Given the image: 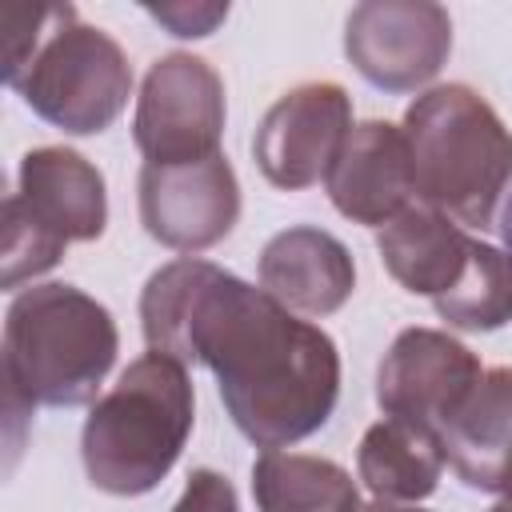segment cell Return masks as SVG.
I'll use <instances>...</instances> for the list:
<instances>
[{
	"mask_svg": "<svg viewBox=\"0 0 512 512\" xmlns=\"http://www.w3.org/2000/svg\"><path fill=\"white\" fill-rule=\"evenodd\" d=\"M352 132V96L332 80L288 88L256 124L252 156L272 188L300 192L328 180Z\"/></svg>",
	"mask_w": 512,
	"mask_h": 512,
	"instance_id": "cell-8",
	"label": "cell"
},
{
	"mask_svg": "<svg viewBox=\"0 0 512 512\" xmlns=\"http://www.w3.org/2000/svg\"><path fill=\"white\" fill-rule=\"evenodd\" d=\"M144 12L152 20H160L172 36L200 40V36L216 32V24L228 16V4H148Z\"/></svg>",
	"mask_w": 512,
	"mask_h": 512,
	"instance_id": "cell-21",
	"label": "cell"
},
{
	"mask_svg": "<svg viewBox=\"0 0 512 512\" xmlns=\"http://www.w3.org/2000/svg\"><path fill=\"white\" fill-rule=\"evenodd\" d=\"M144 232L172 252H204L240 220V180L224 152L188 164H144L136 180Z\"/></svg>",
	"mask_w": 512,
	"mask_h": 512,
	"instance_id": "cell-9",
	"label": "cell"
},
{
	"mask_svg": "<svg viewBox=\"0 0 512 512\" xmlns=\"http://www.w3.org/2000/svg\"><path fill=\"white\" fill-rule=\"evenodd\" d=\"M448 52L452 16L432 0H364L344 20V56L380 92L424 88Z\"/></svg>",
	"mask_w": 512,
	"mask_h": 512,
	"instance_id": "cell-7",
	"label": "cell"
},
{
	"mask_svg": "<svg viewBox=\"0 0 512 512\" xmlns=\"http://www.w3.org/2000/svg\"><path fill=\"white\" fill-rule=\"evenodd\" d=\"M500 236H504V248H508V256H512V192H508L504 212H500Z\"/></svg>",
	"mask_w": 512,
	"mask_h": 512,
	"instance_id": "cell-22",
	"label": "cell"
},
{
	"mask_svg": "<svg viewBox=\"0 0 512 512\" xmlns=\"http://www.w3.org/2000/svg\"><path fill=\"white\" fill-rule=\"evenodd\" d=\"M360 512H428V508H416V504H388V500H376V504H368V508H360Z\"/></svg>",
	"mask_w": 512,
	"mask_h": 512,
	"instance_id": "cell-23",
	"label": "cell"
},
{
	"mask_svg": "<svg viewBox=\"0 0 512 512\" xmlns=\"http://www.w3.org/2000/svg\"><path fill=\"white\" fill-rule=\"evenodd\" d=\"M480 376V356L456 336L440 328H404L376 368V404L392 420L444 432Z\"/></svg>",
	"mask_w": 512,
	"mask_h": 512,
	"instance_id": "cell-10",
	"label": "cell"
},
{
	"mask_svg": "<svg viewBox=\"0 0 512 512\" xmlns=\"http://www.w3.org/2000/svg\"><path fill=\"white\" fill-rule=\"evenodd\" d=\"M440 440L468 488L512 496V368H488Z\"/></svg>",
	"mask_w": 512,
	"mask_h": 512,
	"instance_id": "cell-14",
	"label": "cell"
},
{
	"mask_svg": "<svg viewBox=\"0 0 512 512\" xmlns=\"http://www.w3.org/2000/svg\"><path fill=\"white\" fill-rule=\"evenodd\" d=\"M64 240L52 236L48 228H40L28 208L20 204V196L12 192L4 200V212H0V284L4 288H20L24 280L32 276H44L48 268L60 264L64 256Z\"/></svg>",
	"mask_w": 512,
	"mask_h": 512,
	"instance_id": "cell-19",
	"label": "cell"
},
{
	"mask_svg": "<svg viewBox=\"0 0 512 512\" xmlns=\"http://www.w3.org/2000/svg\"><path fill=\"white\" fill-rule=\"evenodd\" d=\"M120 352L112 312L76 284H32L4 316V396L76 408L96 396Z\"/></svg>",
	"mask_w": 512,
	"mask_h": 512,
	"instance_id": "cell-4",
	"label": "cell"
},
{
	"mask_svg": "<svg viewBox=\"0 0 512 512\" xmlns=\"http://www.w3.org/2000/svg\"><path fill=\"white\" fill-rule=\"evenodd\" d=\"M196 420L192 380L164 352L136 356L92 404L80 432L88 484L108 496L152 492L180 460Z\"/></svg>",
	"mask_w": 512,
	"mask_h": 512,
	"instance_id": "cell-3",
	"label": "cell"
},
{
	"mask_svg": "<svg viewBox=\"0 0 512 512\" xmlns=\"http://www.w3.org/2000/svg\"><path fill=\"white\" fill-rule=\"evenodd\" d=\"M148 352L204 364L220 400L256 448H288L320 432L340 400L336 340L236 272L180 256L140 292Z\"/></svg>",
	"mask_w": 512,
	"mask_h": 512,
	"instance_id": "cell-1",
	"label": "cell"
},
{
	"mask_svg": "<svg viewBox=\"0 0 512 512\" xmlns=\"http://www.w3.org/2000/svg\"><path fill=\"white\" fill-rule=\"evenodd\" d=\"M472 244L476 240L460 224H452L428 204H408L396 220H388L376 232V252L388 276L404 292L432 296V300L444 296L460 280L472 256Z\"/></svg>",
	"mask_w": 512,
	"mask_h": 512,
	"instance_id": "cell-15",
	"label": "cell"
},
{
	"mask_svg": "<svg viewBox=\"0 0 512 512\" xmlns=\"http://www.w3.org/2000/svg\"><path fill=\"white\" fill-rule=\"evenodd\" d=\"M436 316L460 332H496L512 320V256L476 240L460 280L432 300Z\"/></svg>",
	"mask_w": 512,
	"mask_h": 512,
	"instance_id": "cell-18",
	"label": "cell"
},
{
	"mask_svg": "<svg viewBox=\"0 0 512 512\" xmlns=\"http://www.w3.org/2000/svg\"><path fill=\"white\" fill-rule=\"evenodd\" d=\"M172 512H240L236 488L224 472L216 468H196L180 492V500L172 504Z\"/></svg>",
	"mask_w": 512,
	"mask_h": 512,
	"instance_id": "cell-20",
	"label": "cell"
},
{
	"mask_svg": "<svg viewBox=\"0 0 512 512\" xmlns=\"http://www.w3.org/2000/svg\"><path fill=\"white\" fill-rule=\"evenodd\" d=\"M8 88H16L52 128L96 136L124 112L132 96V64L104 28L84 24L72 4H60L44 40Z\"/></svg>",
	"mask_w": 512,
	"mask_h": 512,
	"instance_id": "cell-5",
	"label": "cell"
},
{
	"mask_svg": "<svg viewBox=\"0 0 512 512\" xmlns=\"http://www.w3.org/2000/svg\"><path fill=\"white\" fill-rule=\"evenodd\" d=\"M416 200L464 228H492L512 188V128L468 84H436L404 112Z\"/></svg>",
	"mask_w": 512,
	"mask_h": 512,
	"instance_id": "cell-2",
	"label": "cell"
},
{
	"mask_svg": "<svg viewBox=\"0 0 512 512\" xmlns=\"http://www.w3.org/2000/svg\"><path fill=\"white\" fill-rule=\"evenodd\" d=\"M20 204L28 216L64 244H88L104 236L108 192L100 168L64 144H44L20 160Z\"/></svg>",
	"mask_w": 512,
	"mask_h": 512,
	"instance_id": "cell-13",
	"label": "cell"
},
{
	"mask_svg": "<svg viewBox=\"0 0 512 512\" xmlns=\"http://www.w3.org/2000/svg\"><path fill=\"white\" fill-rule=\"evenodd\" d=\"M444 440L408 420H376L356 448V472L376 500L416 504L436 492L444 472Z\"/></svg>",
	"mask_w": 512,
	"mask_h": 512,
	"instance_id": "cell-16",
	"label": "cell"
},
{
	"mask_svg": "<svg viewBox=\"0 0 512 512\" xmlns=\"http://www.w3.org/2000/svg\"><path fill=\"white\" fill-rule=\"evenodd\" d=\"M488 512H512V496H500V500H496Z\"/></svg>",
	"mask_w": 512,
	"mask_h": 512,
	"instance_id": "cell-24",
	"label": "cell"
},
{
	"mask_svg": "<svg viewBox=\"0 0 512 512\" xmlns=\"http://www.w3.org/2000/svg\"><path fill=\"white\" fill-rule=\"evenodd\" d=\"M260 288L296 316H332L356 288L352 252L324 228L296 224L260 248Z\"/></svg>",
	"mask_w": 512,
	"mask_h": 512,
	"instance_id": "cell-12",
	"label": "cell"
},
{
	"mask_svg": "<svg viewBox=\"0 0 512 512\" xmlns=\"http://www.w3.org/2000/svg\"><path fill=\"white\" fill-rule=\"evenodd\" d=\"M324 188L332 208L352 224L384 228L388 220H396L416 196L404 128L388 120L352 124Z\"/></svg>",
	"mask_w": 512,
	"mask_h": 512,
	"instance_id": "cell-11",
	"label": "cell"
},
{
	"mask_svg": "<svg viewBox=\"0 0 512 512\" xmlns=\"http://www.w3.org/2000/svg\"><path fill=\"white\" fill-rule=\"evenodd\" d=\"M252 496L260 512H360L352 472L312 452H260L252 464Z\"/></svg>",
	"mask_w": 512,
	"mask_h": 512,
	"instance_id": "cell-17",
	"label": "cell"
},
{
	"mask_svg": "<svg viewBox=\"0 0 512 512\" xmlns=\"http://www.w3.org/2000/svg\"><path fill=\"white\" fill-rule=\"evenodd\" d=\"M224 80L192 52L160 56L140 84L132 140L144 164H188L220 152L224 136Z\"/></svg>",
	"mask_w": 512,
	"mask_h": 512,
	"instance_id": "cell-6",
	"label": "cell"
}]
</instances>
